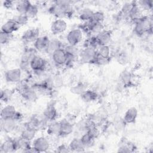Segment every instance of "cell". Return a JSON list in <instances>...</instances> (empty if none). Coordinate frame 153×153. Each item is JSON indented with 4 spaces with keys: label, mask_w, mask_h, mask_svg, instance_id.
<instances>
[{
    "label": "cell",
    "mask_w": 153,
    "mask_h": 153,
    "mask_svg": "<svg viewBox=\"0 0 153 153\" xmlns=\"http://www.w3.org/2000/svg\"><path fill=\"white\" fill-rule=\"evenodd\" d=\"M134 32L139 36L152 33V16L143 15L141 18L134 22Z\"/></svg>",
    "instance_id": "6da1fadb"
},
{
    "label": "cell",
    "mask_w": 153,
    "mask_h": 153,
    "mask_svg": "<svg viewBox=\"0 0 153 153\" xmlns=\"http://www.w3.org/2000/svg\"><path fill=\"white\" fill-rule=\"evenodd\" d=\"M48 121L42 115L34 114L29 119V121L24 123L26 127L29 128L36 131L42 130L47 128Z\"/></svg>",
    "instance_id": "7a4b0ae2"
},
{
    "label": "cell",
    "mask_w": 153,
    "mask_h": 153,
    "mask_svg": "<svg viewBox=\"0 0 153 153\" xmlns=\"http://www.w3.org/2000/svg\"><path fill=\"white\" fill-rule=\"evenodd\" d=\"M97 54L96 48L93 47H84L79 51L78 57L82 63H93Z\"/></svg>",
    "instance_id": "3957f363"
},
{
    "label": "cell",
    "mask_w": 153,
    "mask_h": 153,
    "mask_svg": "<svg viewBox=\"0 0 153 153\" xmlns=\"http://www.w3.org/2000/svg\"><path fill=\"white\" fill-rule=\"evenodd\" d=\"M83 32L79 29L76 28L69 30L66 36V39L68 44L76 46L82 40Z\"/></svg>",
    "instance_id": "277c9868"
},
{
    "label": "cell",
    "mask_w": 153,
    "mask_h": 153,
    "mask_svg": "<svg viewBox=\"0 0 153 153\" xmlns=\"http://www.w3.org/2000/svg\"><path fill=\"white\" fill-rule=\"evenodd\" d=\"M30 68L34 72H45L47 68V62L43 57L37 54L30 61Z\"/></svg>",
    "instance_id": "5b68a950"
},
{
    "label": "cell",
    "mask_w": 153,
    "mask_h": 153,
    "mask_svg": "<svg viewBox=\"0 0 153 153\" xmlns=\"http://www.w3.org/2000/svg\"><path fill=\"white\" fill-rule=\"evenodd\" d=\"M32 145L37 152H47L50 148V141L45 136H39L35 138Z\"/></svg>",
    "instance_id": "8992f818"
},
{
    "label": "cell",
    "mask_w": 153,
    "mask_h": 153,
    "mask_svg": "<svg viewBox=\"0 0 153 153\" xmlns=\"http://www.w3.org/2000/svg\"><path fill=\"white\" fill-rule=\"evenodd\" d=\"M22 70L20 68H13L5 71L4 78L5 81L11 84H17L22 80Z\"/></svg>",
    "instance_id": "52a82bcc"
},
{
    "label": "cell",
    "mask_w": 153,
    "mask_h": 153,
    "mask_svg": "<svg viewBox=\"0 0 153 153\" xmlns=\"http://www.w3.org/2000/svg\"><path fill=\"white\" fill-rule=\"evenodd\" d=\"M68 28L66 22L62 19H57L51 24L50 31L53 35H57L64 33Z\"/></svg>",
    "instance_id": "ba28073f"
},
{
    "label": "cell",
    "mask_w": 153,
    "mask_h": 153,
    "mask_svg": "<svg viewBox=\"0 0 153 153\" xmlns=\"http://www.w3.org/2000/svg\"><path fill=\"white\" fill-rule=\"evenodd\" d=\"M52 61L57 67L65 66L66 62V53L63 48L55 50L51 54Z\"/></svg>",
    "instance_id": "9c48e42d"
},
{
    "label": "cell",
    "mask_w": 153,
    "mask_h": 153,
    "mask_svg": "<svg viewBox=\"0 0 153 153\" xmlns=\"http://www.w3.org/2000/svg\"><path fill=\"white\" fill-rule=\"evenodd\" d=\"M19 124V123L13 118L5 119L1 118V130L5 133L16 131Z\"/></svg>",
    "instance_id": "30bf717a"
},
{
    "label": "cell",
    "mask_w": 153,
    "mask_h": 153,
    "mask_svg": "<svg viewBox=\"0 0 153 153\" xmlns=\"http://www.w3.org/2000/svg\"><path fill=\"white\" fill-rule=\"evenodd\" d=\"M50 41V39L48 36H39L33 42V47L37 51L47 53Z\"/></svg>",
    "instance_id": "8fae6325"
},
{
    "label": "cell",
    "mask_w": 153,
    "mask_h": 153,
    "mask_svg": "<svg viewBox=\"0 0 153 153\" xmlns=\"http://www.w3.org/2000/svg\"><path fill=\"white\" fill-rule=\"evenodd\" d=\"M39 30L37 28H31L25 30L22 36L21 39L23 43L29 44L34 42L35 41L39 36Z\"/></svg>",
    "instance_id": "7c38bea8"
},
{
    "label": "cell",
    "mask_w": 153,
    "mask_h": 153,
    "mask_svg": "<svg viewBox=\"0 0 153 153\" xmlns=\"http://www.w3.org/2000/svg\"><path fill=\"white\" fill-rule=\"evenodd\" d=\"M60 127L59 135L60 137H66L72 133L74 130V124L66 118L60 121Z\"/></svg>",
    "instance_id": "4fadbf2b"
},
{
    "label": "cell",
    "mask_w": 153,
    "mask_h": 153,
    "mask_svg": "<svg viewBox=\"0 0 153 153\" xmlns=\"http://www.w3.org/2000/svg\"><path fill=\"white\" fill-rule=\"evenodd\" d=\"M42 115L48 121H52L57 120L58 117V112L54 103H49L44 109Z\"/></svg>",
    "instance_id": "5bb4252c"
},
{
    "label": "cell",
    "mask_w": 153,
    "mask_h": 153,
    "mask_svg": "<svg viewBox=\"0 0 153 153\" xmlns=\"http://www.w3.org/2000/svg\"><path fill=\"white\" fill-rule=\"evenodd\" d=\"M95 37L99 45H108L111 41L112 32L110 30L104 29L101 32L96 35Z\"/></svg>",
    "instance_id": "9a60e30c"
},
{
    "label": "cell",
    "mask_w": 153,
    "mask_h": 153,
    "mask_svg": "<svg viewBox=\"0 0 153 153\" xmlns=\"http://www.w3.org/2000/svg\"><path fill=\"white\" fill-rule=\"evenodd\" d=\"M17 151L16 143L14 138L7 137L0 146V152L1 153H9Z\"/></svg>",
    "instance_id": "2e32d148"
},
{
    "label": "cell",
    "mask_w": 153,
    "mask_h": 153,
    "mask_svg": "<svg viewBox=\"0 0 153 153\" xmlns=\"http://www.w3.org/2000/svg\"><path fill=\"white\" fill-rule=\"evenodd\" d=\"M138 115V111L135 107L128 108L124 113L123 120L125 124H133L135 123Z\"/></svg>",
    "instance_id": "e0dca14e"
},
{
    "label": "cell",
    "mask_w": 153,
    "mask_h": 153,
    "mask_svg": "<svg viewBox=\"0 0 153 153\" xmlns=\"http://www.w3.org/2000/svg\"><path fill=\"white\" fill-rule=\"evenodd\" d=\"M20 26L13 19H10L6 21L1 26V31L13 34V33L16 31H17L19 28Z\"/></svg>",
    "instance_id": "ac0fdd59"
},
{
    "label": "cell",
    "mask_w": 153,
    "mask_h": 153,
    "mask_svg": "<svg viewBox=\"0 0 153 153\" xmlns=\"http://www.w3.org/2000/svg\"><path fill=\"white\" fill-rule=\"evenodd\" d=\"M143 16V11L139 7L137 2L133 1V5L129 13V20L133 23Z\"/></svg>",
    "instance_id": "d6986e66"
},
{
    "label": "cell",
    "mask_w": 153,
    "mask_h": 153,
    "mask_svg": "<svg viewBox=\"0 0 153 153\" xmlns=\"http://www.w3.org/2000/svg\"><path fill=\"white\" fill-rule=\"evenodd\" d=\"M20 95L24 100L29 102H33L36 101L38 97V94L31 85L25 90Z\"/></svg>",
    "instance_id": "ffe728a7"
},
{
    "label": "cell",
    "mask_w": 153,
    "mask_h": 153,
    "mask_svg": "<svg viewBox=\"0 0 153 153\" xmlns=\"http://www.w3.org/2000/svg\"><path fill=\"white\" fill-rule=\"evenodd\" d=\"M60 127V121H52L48 122L46 131L47 133L50 136H59Z\"/></svg>",
    "instance_id": "44dd1931"
},
{
    "label": "cell",
    "mask_w": 153,
    "mask_h": 153,
    "mask_svg": "<svg viewBox=\"0 0 153 153\" xmlns=\"http://www.w3.org/2000/svg\"><path fill=\"white\" fill-rule=\"evenodd\" d=\"M68 146L71 152H84L85 149H86L82 144L80 138L78 137H74L73 139H72Z\"/></svg>",
    "instance_id": "7402d4cb"
},
{
    "label": "cell",
    "mask_w": 153,
    "mask_h": 153,
    "mask_svg": "<svg viewBox=\"0 0 153 153\" xmlns=\"http://www.w3.org/2000/svg\"><path fill=\"white\" fill-rule=\"evenodd\" d=\"M16 108L11 105H7L4 106L1 111V118H14L17 113Z\"/></svg>",
    "instance_id": "603a6c76"
},
{
    "label": "cell",
    "mask_w": 153,
    "mask_h": 153,
    "mask_svg": "<svg viewBox=\"0 0 153 153\" xmlns=\"http://www.w3.org/2000/svg\"><path fill=\"white\" fill-rule=\"evenodd\" d=\"M136 146L134 143L128 141L126 139L121 140L120 143H119V147L118 148V152H131L134 151Z\"/></svg>",
    "instance_id": "cb8c5ba5"
},
{
    "label": "cell",
    "mask_w": 153,
    "mask_h": 153,
    "mask_svg": "<svg viewBox=\"0 0 153 153\" xmlns=\"http://www.w3.org/2000/svg\"><path fill=\"white\" fill-rule=\"evenodd\" d=\"M80 96L84 102L88 103L96 100L99 95L97 92H96V91L88 88L81 95H80Z\"/></svg>",
    "instance_id": "d4e9b609"
},
{
    "label": "cell",
    "mask_w": 153,
    "mask_h": 153,
    "mask_svg": "<svg viewBox=\"0 0 153 153\" xmlns=\"http://www.w3.org/2000/svg\"><path fill=\"white\" fill-rule=\"evenodd\" d=\"M36 133L37 131H36L35 130L26 127L24 124V128L20 133V136L24 139L32 142L35 138Z\"/></svg>",
    "instance_id": "484cf974"
},
{
    "label": "cell",
    "mask_w": 153,
    "mask_h": 153,
    "mask_svg": "<svg viewBox=\"0 0 153 153\" xmlns=\"http://www.w3.org/2000/svg\"><path fill=\"white\" fill-rule=\"evenodd\" d=\"M132 74L127 70H123L120 74V81L123 86H128L131 82Z\"/></svg>",
    "instance_id": "4316f807"
},
{
    "label": "cell",
    "mask_w": 153,
    "mask_h": 153,
    "mask_svg": "<svg viewBox=\"0 0 153 153\" xmlns=\"http://www.w3.org/2000/svg\"><path fill=\"white\" fill-rule=\"evenodd\" d=\"M31 4L29 1H19L16 2L15 8L19 14H25Z\"/></svg>",
    "instance_id": "83f0119b"
},
{
    "label": "cell",
    "mask_w": 153,
    "mask_h": 153,
    "mask_svg": "<svg viewBox=\"0 0 153 153\" xmlns=\"http://www.w3.org/2000/svg\"><path fill=\"white\" fill-rule=\"evenodd\" d=\"M88 89V85L85 82H78L76 84L73 85L70 91L72 93L74 94L77 95H81L85 90Z\"/></svg>",
    "instance_id": "f1b7e54d"
},
{
    "label": "cell",
    "mask_w": 153,
    "mask_h": 153,
    "mask_svg": "<svg viewBox=\"0 0 153 153\" xmlns=\"http://www.w3.org/2000/svg\"><path fill=\"white\" fill-rule=\"evenodd\" d=\"M133 5V2H127L123 5L120 13L119 17L123 20H129V13Z\"/></svg>",
    "instance_id": "f546056e"
},
{
    "label": "cell",
    "mask_w": 153,
    "mask_h": 153,
    "mask_svg": "<svg viewBox=\"0 0 153 153\" xmlns=\"http://www.w3.org/2000/svg\"><path fill=\"white\" fill-rule=\"evenodd\" d=\"M14 91L10 88L1 89L0 93V99L4 103H8L13 97Z\"/></svg>",
    "instance_id": "4dcf8cb0"
},
{
    "label": "cell",
    "mask_w": 153,
    "mask_h": 153,
    "mask_svg": "<svg viewBox=\"0 0 153 153\" xmlns=\"http://www.w3.org/2000/svg\"><path fill=\"white\" fill-rule=\"evenodd\" d=\"M80 139L85 148L92 147L94 145L96 140L86 132L82 134V136L80 137Z\"/></svg>",
    "instance_id": "1f68e13d"
},
{
    "label": "cell",
    "mask_w": 153,
    "mask_h": 153,
    "mask_svg": "<svg viewBox=\"0 0 153 153\" xmlns=\"http://www.w3.org/2000/svg\"><path fill=\"white\" fill-rule=\"evenodd\" d=\"M64 46L62 45V42L57 39H50L49 45L47 49V53L50 54V55L56 50L63 48Z\"/></svg>",
    "instance_id": "d6a6232c"
},
{
    "label": "cell",
    "mask_w": 153,
    "mask_h": 153,
    "mask_svg": "<svg viewBox=\"0 0 153 153\" xmlns=\"http://www.w3.org/2000/svg\"><path fill=\"white\" fill-rule=\"evenodd\" d=\"M93 12V11L88 8H83L79 14V19L83 22L90 21L92 17Z\"/></svg>",
    "instance_id": "836d02e7"
},
{
    "label": "cell",
    "mask_w": 153,
    "mask_h": 153,
    "mask_svg": "<svg viewBox=\"0 0 153 153\" xmlns=\"http://www.w3.org/2000/svg\"><path fill=\"white\" fill-rule=\"evenodd\" d=\"M137 4L143 12L149 11L152 9L153 2L152 0H140L137 1Z\"/></svg>",
    "instance_id": "e575fe53"
},
{
    "label": "cell",
    "mask_w": 153,
    "mask_h": 153,
    "mask_svg": "<svg viewBox=\"0 0 153 153\" xmlns=\"http://www.w3.org/2000/svg\"><path fill=\"white\" fill-rule=\"evenodd\" d=\"M96 50L97 55L106 58L111 57L110 48L109 45H99L96 48Z\"/></svg>",
    "instance_id": "d590c367"
},
{
    "label": "cell",
    "mask_w": 153,
    "mask_h": 153,
    "mask_svg": "<svg viewBox=\"0 0 153 153\" xmlns=\"http://www.w3.org/2000/svg\"><path fill=\"white\" fill-rule=\"evenodd\" d=\"M63 49L67 54L78 57L80 51L78 50L76 46L67 44L63 47Z\"/></svg>",
    "instance_id": "8d00e7d4"
},
{
    "label": "cell",
    "mask_w": 153,
    "mask_h": 153,
    "mask_svg": "<svg viewBox=\"0 0 153 153\" xmlns=\"http://www.w3.org/2000/svg\"><path fill=\"white\" fill-rule=\"evenodd\" d=\"M38 11L39 10H38V6L35 4H31V5L29 6V7L28 8L27 10L26 11L25 14L29 19H32V18H35L37 16Z\"/></svg>",
    "instance_id": "74e56055"
},
{
    "label": "cell",
    "mask_w": 153,
    "mask_h": 153,
    "mask_svg": "<svg viewBox=\"0 0 153 153\" xmlns=\"http://www.w3.org/2000/svg\"><path fill=\"white\" fill-rule=\"evenodd\" d=\"M20 26L26 25L29 22V18L25 14H19L12 18Z\"/></svg>",
    "instance_id": "f35d334b"
},
{
    "label": "cell",
    "mask_w": 153,
    "mask_h": 153,
    "mask_svg": "<svg viewBox=\"0 0 153 153\" xmlns=\"http://www.w3.org/2000/svg\"><path fill=\"white\" fill-rule=\"evenodd\" d=\"M111 61V57H104L97 54L95 59L94 60L92 64H94L99 66H104L108 64Z\"/></svg>",
    "instance_id": "ab89813d"
},
{
    "label": "cell",
    "mask_w": 153,
    "mask_h": 153,
    "mask_svg": "<svg viewBox=\"0 0 153 153\" xmlns=\"http://www.w3.org/2000/svg\"><path fill=\"white\" fill-rule=\"evenodd\" d=\"M13 34L5 33L1 31L0 32V43L2 45L8 44L13 39Z\"/></svg>",
    "instance_id": "60d3db41"
},
{
    "label": "cell",
    "mask_w": 153,
    "mask_h": 153,
    "mask_svg": "<svg viewBox=\"0 0 153 153\" xmlns=\"http://www.w3.org/2000/svg\"><path fill=\"white\" fill-rule=\"evenodd\" d=\"M105 19V14L101 11H94L92 17L91 19V21L94 22H100L102 23Z\"/></svg>",
    "instance_id": "b9f144b4"
},
{
    "label": "cell",
    "mask_w": 153,
    "mask_h": 153,
    "mask_svg": "<svg viewBox=\"0 0 153 153\" xmlns=\"http://www.w3.org/2000/svg\"><path fill=\"white\" fill-rule=\"evenodd\" d=\"M86 133H87L89 135H90L93 138L96 139L98 138L99 136H100V130L98 126H93V127L90 128L86 131Z\"/></svg>",
    "instance_id": "7bdbcfd3"
},
{
    "label": "cell",
    "mask_w": 153,
    "mask_h": 153,
    "mask_svg": "<svg viewBox=\"0 0 153 153\" xmlns=\"http://www.w3.org/2000/svg\"><path fill=\"white\" fill-rule=\"evenodd\" d=\"M55 152L59 153H66L71 152V151L68 145H66L65 144H61L57 146Z\"/></svg>",
    "instance_id": "ee69618b"
},
{
    "label": "cell",
    "mask_w": 153,
    "mask_h": 153,
    "mask_svg": "<svg viewBox=\"0 0 153 153\" xmlns=\"http://www.w3.org/2000/svg\"><path fill=\"white\" fill-rule=\"evenodd\" d=\"M117 60L120 63L124 65L128 62V57L124 53H121L118 54L117 56Z\"/></svg>",
    "instance_id": "f6af8a7d"
},
{
    "label": "cell",
    "mask_w": 153,
    "mask_h": 153,
    "mask_svg": "<svg viewBox=\"0 0 153 153\" xmlns=\"http://www.w3.org/2000/svg\"><path fill=\"white\" fill-rule=\"evenodd\" d=\"M15 3H16V2H14L13 1L6 0V1H4L2 2V5L6 9H11L14 6H15Z\"/></svg>",
    "instance_id": "bcb514c9"
}]
</instances>
